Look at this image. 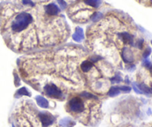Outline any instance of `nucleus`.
<instances>
[{
	"label": "nucleus",
	"instance_id": "obj_1",
	"mask_svg": "<svg viewBox=\"0 0 152 127\" xmlns=\"http://www.w3.org/2000/svg\"><path fill=\"white\" fill-rule=\"evenodd\" d=\"M98 60L80 46H58L22 57L18 71L22 79L42 95L65 101L71 95L88 90Z\"/></svg>",
	"mask_w": 152,
	"mask_h": 127
},
{
	"label": "nucleus",
	"instance_id": "obj_2",
	"mask_svg": "<svg viewBox=\"0 0 152 127\" xmlns=\"http://www.w3.org/2000/svg\"><path fill=\"white\" fill-rule=\"evenodd\" d=\"M0 32L11 51L25 54L60 46L69 39L71 28L54 2L16 0L0 7Z\"/></svg>",
	"mask_w": 152,
	"mask_h": 127
},
{
	"label": "nucleus",
	"instance_id": "obj_3",
	"mask_svg": "<svg viewBox=\"0 0 152 127\" xmlns=\"http://www.w3.org/2000/svg\"><path fill=\"white\" fill-rule=\"evenodd\" d=\"M85 44L91 54L117 70H129L143 57L145 40L131 17L118 11L108 12L86 30Z\"/></svg>",
	"mask_w": 152,
	"mask_h": 127
},
{
	"label": "nucleus",
	"instance_id": "obj_4",
	"mask_svg": "<svg viewBox=\"0 0 152 127\" xmlns=\"http://www.w3.org/2000/svg\"><path fill=\"white\" fill-rule=\"evenodd\" d=\"M65 101V110L85 126H95L103 119L101 100L88 90L74 94Z\"/></svg>",
	"mask_w": 152,
	"mask_h": 127
},
{
	"label": "nucleus",
	"instance_id": "obj_5",
	"mask_svg": "<svg viewBox=\"0 0 152 127\" xmlns=\"http://www.w3.org/2000/svg\"><path fill=\"white\" fill-rule=\"evenodd\" d=\"M13 118L16 127H64L57 115L39 109L31 100L20 101L15 107Z\"/></svg>",
	"mask_w": 152,
	"mask_h": 127
},
{
	"label": "nucleus",
	"instance_id": "obj_6",
	"mask_svg": "<svg viewBox=\"0 0 152 127\" xmlns=\"http://www.w3.org/2000/svg\"><path fill=\"white\" fill-rule=\"evenodd\" d=\"M136 1L146 7H152V0H136Z\"/></svg>",
	"mask_w": 152,
	"mask_h": 127
},
{
	"label": "nucleus",
	"instance_id": "obj_7",
	"mask_svg": "<svg viewBox=\"0 0 152 127\" xmlns=\"http://www.w3.org/2000/svg\"><path fill=\"white\" fill-rule=\"evenodd\" d=\"M117 127H133V126L131 125H123V126H117Z\"/></svg>",
	"mask_w": 152,
	"mask_h": 127
},
{
	"label": "nucleus",
	"instance_id": "obj_8",
	"mask_svg": "<svg viewBox=\"0 0 152 127\" xmlns=\"http://www.w3.org/2000/svg\"><path fill=\"white\" fill-rule=\"evenodd\" d=\"M151 43H152V41H151Z\"/></svg>",
	"mask_w": 152,
	"mask_h": 127
}]
</instances>
